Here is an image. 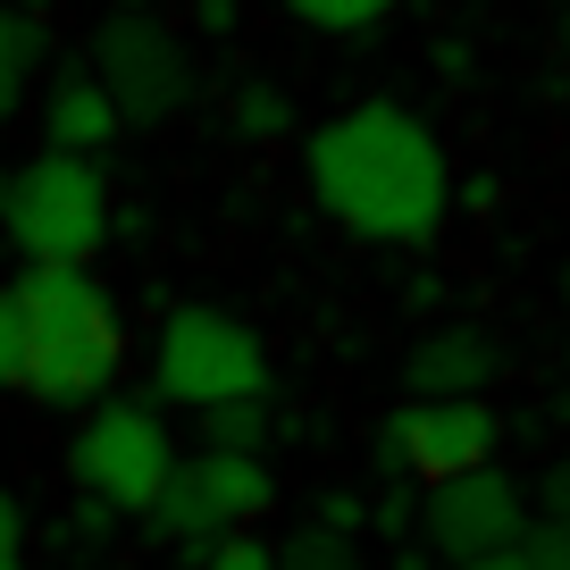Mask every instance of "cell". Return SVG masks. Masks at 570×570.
Listing matches in <instances>:
<instances>
[{
  "instance_id": "1",
  "label": "cell",
  "mask_w": 570,
  "mask_h": 570,
  "mask_svg": "<svg viewBox=\"0 0 570 570\" xmlns=\"http://www.w3.org/2000/svg\"><path fill=\"white\" fill-rule=\"evenodd\" d=\"M303 168L320 210L336 227H353L361 244H428L445 227V202H453L445 142L394 101H361L344 118H327L311 135Z\"/></svg>"
},
{
  "instance_id": "2",
  "label": "cell",
  "mask_w": 570,
  "mask_h": 570,
  "mask_svg": "<svg viewBox=\"0 0 570 570\" xmlns=\"http://www.w3.org/2000/svg\"><path fill=\"white\" fill-rule=\"evenodd\" d=\"M109 227H118V210H109V185L92 160L42 151L0 177V235L26 252V268H92Z\"/></svg>"
},
{
  "instance_id": "3",
  "label": "cell",
  "mask_w": 570,
  "mask_h": 570,
  "mask_svg": "<svg viewBox=\"0 0 570 570\" xmlns=\"http://www.w3.org/2000/svg\"><path fill=\"white\" fill-rule=\"evenodd\" d=\"M151 377H160L168 403L185 411H235V403H261L268 394V353L261 336H252L244 320H227V311H168L160 320V344H151Z\"/></svg>"
},
{
  "instance_id": "4",
  "label": "cell",
  "mask_w": 570,
  "mask_h": 570,
  "mask_svg": "<svg viewBox=\"0 0 570 570\" xmlns=\"http://www.w3.org/2000/svg\"><path fill=\"white\" fill-rule=\"evenodd\" d=\"M68 470H76V487H85L92 503L151 520V512H160V495H168V479H177V445H168L160 411H142V403H101L85 428H76Z\"/></svg>"
},
{
  "instance_id": "5",
  "label": "cell",
  "mask_w": 570,
  "mask_h": 570,
  "mask_svg": "<svg viewBox=\"0 0 570 570\" xmlns=\"http://www.w3.org/2000/svg\"><path fill=\"white\" fill-rule=\"evenodd\" d=\"M268 503H277V487H268L261 453H194V462H177V479H168L160 512H151V537H168V546H185V553H210V546H227L244 520H261Z\"/></svg>"
},
{
  "instance_id": "6",
  "label": "cell",
  "mask_w": 570,
  "mask_h": 570,
  "mask_svg": "<svg viewBox=\"0 0 570 570\" xmlns=\"http://www.w3.org/2000/svg\"><path fill=\"white\" fill-rule=\"evenodd\" d=\"M92 76H101V92L118 101L126 126L177 118L185 92H194V59H185V42L168 35L160 18H142V9L101 18V35H92Z\"/></svg>"
},
{
  "instance_id": "7",
  "label": "cell",
  "mask_w": 570,
  "mask_h": 570,
  "mask_svg": "<svg viewBox=\"0 0 570 570\" xmlns=\"http://www.w3.org/2000/svg\"><path fill=\"white\" fill-rule=\"evenodd\" d=\"M386 462L436 495V487H462L495 462V411L487 403H403L386 420Z\"/></svg>"
},
{
  "instance_id": "8",
  "label": "cell",
  "mask_w": 570,
  "mask_h": 570,
  "mask_svg": "<svg viewBox=\"0 0 570 570\" xmlns=\"http://www.w3.org/2000/svg\"><path fill=\"white\" fill-rule=\"evenodd\" d=\"M428 546L445 553V562L479 570V562H495V553L529 546V503H520V487L503 479V470L436 487V495H428Z\"/></svg>"
},
{
  "instance_id": "9",
  "label": "cell",
  "mask_w": 570,
  "mask_h": 570,
  "mask_svg": "<svg viewBox=\"0 0 570 570\" xmlns=\"http://www.w3.org/2000/svg\"><path fill=\"white\" fill-rule=\"evenodd\" d=\"M9 303H18V320H26V336H35V344L109 336V327H118V311H109V294H101L92 268H26V277L9 285Z\"/></svg>"
},
{
  "instance_id": "10",
  "label": "cell",
  "mask_w": 570,
  "mask_h": 570,
  "mask_svg": "<svg viewBox=\"0 0 570 570\" xmlns=\"http://www.w3.org/2000/svg\"><path fill=\"white\" fill-rule=\"evenodd\" d=\"M403 377H411V403H479V386L495 377V344L479 327H436V336L411 344Z\"/></svg>"
},
{
  "instance_id": "11",
  "label": "cell",
  "mask_w": 570,
  "mask_h": 570,
  "mask_svg": "<svg viewBox=\"0 0 570 570\" xmlns=\"http://www.w3.org/2000/svg\"><path fill=\"white\" fill-rule=\"evenodd\" d=\"M118 361H126L118 327H109V336H59V344H35V361H26V394H35V403H92V394H109Z\"/></svg>"
},
{
  "instance_id": "12",
  "label": "cell",
  "mask_w": 570,
  "mask_h": 570,
  "mask_svg": "<svg viewBox=\"0 0 570 570\" xmlns=\"http://www.w3.org/2000/svg\"><path fill=\"white\" fill-rule=\"evenodd\" d=\"M118 101L101 92V76L92 68H68L51 92H42V142H51L59 160H101V142L118 135Z\"/></svg>"
},
{
  "instance_id": "13",
  "label": "cell",
  "mask_w": 570,
  "mask_h": 570,
  "mask_svg": "<svg viewBox=\"0 0 570 570\" xmlns=\"http://www.w3.org/2000/svg\"><path fill=\"white\" fill-rule=\"evenodd\" d=\"M42 18H26V9H0V118H18L26 109V85H35L42 68Z\"/></svg>"
},
{
  "instance_id": "14",
  "label": "cell",
  "mask_w": 570,
  "mask_h": 570,
  "mask_svg": "<svg viewBox=\"0 0 570 570\" xmlns=\"http://www.w3.org/2000/svg\"><path fill=\"white\" fill-rule=\"evenodd\" d=\"M294 18L320 26V35H361L370 42L386 26V0H294Z\"/></svg>"
},
{
  "instance_id": "15",
  "label": "cell",
  "mask_w": 570,
  "mask_h": 570,
  "mask_svg": "<svg viewBox=\"0 0 570 570\" xmlns=\"http://www.w3.org/2000/svg\"><path fill=\"white\" fill-rule=\"evenodd\" d=\"M277 570H361V553H353V537H336V529H294V546L277 553Z\"/></svg>"
},
{
  "instance_id": "16",
  "label": "cell",
  "mask_w": 570,
  "mask_h": 570,
  "mask_svg": "<svg viewBox=\"0 0 570 570\" xmlns=\"http://www.w3.org/2000/svg\"><path fill=\"white\" fill-rule=\"evenodd\" d=\"M261 436H268L261 403H235V411H210V420H202V453H261Z\"/></svg>"
},
{
  "instance_id": "17",
  "label": "cell",
  "mask_w": 570,
  "mask_h": 570,
  "mask_svg": "<svg viewBox=\"0 0 570 570\" xmlns=\"http://www.w3.org/2000/svg\"><path fill=\"white\" fill-rule=\"evenodd\" d=\"M235 126H244V135H285V92L277 85H244L235 92Z\"/></svg>"
},
{
  "instance_id": "18",
  "label": "cell",
  "mask_w": 570,
  "mask_h": 570,
  "mask_svg": "<svg viewBox=\"0 0 570 570\" xmlns=\"http://www.w3.org/2000/svg\"><path fill=\"white\" fill-rule=\"evenodd\" d=\"M194 570H277V546H261V537H227V546L210 553H185Z\"/></svg>"
},
{
  "instance_id": "19",
  "label": "cell",
  "mask_w": 570,
  "mask_h": 570,
  "mask_svg": "<svg viewBox=\"0 0 570 570\" xmlns=\"http://www.w3.org/2000/svg\"><path fill=\"white\" fill-rule=\"evenodd\" d=\"M26 361H35V336H26L18 303H0V386H26Z\"/></svg>"
},
{
  "instance_id": "20",
  "label": "cell",
  "mask_w": 570,
  "mask_h": 570,
  "mask_svg": "<svg viewBox=\"0 0 570 570\" xmlns=\"http://www.w3.org/2000/svg\"><path fill=\"white\" fill-rule=\"evenodd\" d=\"M537 495H546V529H570V453L537 479Z\"/></svg>"
},
{
  "instance_id": "21",
  "label": "cell",
  "mask_w": 570,
  "mask_h": 570,
  "mask_svg": "<svg viewBox=\"0 0 570 570\" xmlns=\"http://www.w3.org/2000/svg\"><path fill=\"white\" fill-rule=\"evenodd\" d=\"M529 562L537 570H570V529H537L529 537Z\"/></svg>"
},
{
  "instance_id": "22",
  "label": "cell",
  "mask_w": 570,
  "mask_h": 570,
  "mask_svg": "<svg viewBox=\"0 0 570 570\" xmlns=\"http://www.w3.org/2000/svg\"><path fill=\"white\" fill-rule=\"evenodd\" d=\"M18 537H26V512H18V495H9V487H0V562H9V553H18Z\"/></svg>"
},
{
  "instance_id": "23",
  "label": "cell",
  "mask_w": 570,
  "mask_h": 570,
  "mask_svg": "<svg viewBox=\"0 0 570 570\" xmlns=\"http://www.w3.org/2000/svg\"><path fill=\"white\" fill-rule=\"evenodd\" d=\"M479 570H537V562H529V546H512V553H495V562H479Z\"/></svg>"
},
{
  "instance_id": "24",
  "label": "cell",
  "mask_w": 570,
  "mask_h": 570,
  "mask_svg": "<svg viewBox=\"0 0 570 570\" xmlns=\"http://www.w3.org/2000/svg\"><path fill=\"white\" fill-rule=\"evenodd\" d=\"M0 570H26V562H18V553H9V562H0Z\"/></svg>"
},
{
  "instance_id": "25",
  "label": "cell",
  "mask_w": 570,
  "mask_h": 570,
  "mask_svg": "<svg viewBox=\"0 0 570 570\" xmlns=\"http://www.w3.org/2000/svg\"><path fill=\"white\" fill-rule=\"evenodd\" d=\"M562 294H570V268H562Z\"/></svg>"
},
{
  "instance_id": "26",
  "label": "cell",
  "mask_w": 570,
  "mask_h": 570,
  "mask_svg": "<svg viewBox=\"0 0 570 570\" xmlns=\"http://www.w3.org/2000/svg\"><path fill=\"white\" fill-rule=\"evenodd\" d=\"M0 303H9V285H0Z\"/></svg>"
}]
</instances>
